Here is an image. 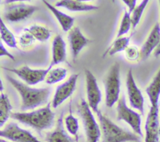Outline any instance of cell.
I'll use <instances>...</instances> for the list:
<instances>
[{
  "label": "cell",
  "mask_w": 160,
  "mask_h": 142,
  "mask_svg": "<svg viewBox=\"0 0 160 142\" xmlns=\"http://www.w3.org/2000/svg\"><path fill=\"white\" fill-rule=\"evenodd\" d=\"M6 78L21 97L22 103L20 109L22 111L34 109L47 104L51 95L50 87L34 88L20 82L9 75H6Z\"/></svg>",
  "instance_id": "obj_1"
},
{
  "label": "cell",
  "mask_w": 160,
  "mask_h": 142,
  "mask_svg": "<svg viewBox=\"0 0 160 142\" xmlns=\"http://www.w3.org/2000/svg\"><path fill=\"white\" fill-rule=\"evenodd\" d=\"M11 118L23 124L34 128L38 133L50 129L54 124L55 113L51 109L50 103L45 107L30 112H12Z\"/></svg>",
  "instance_id": "obj_2"
},
{
  "label": "cell",
  "mask_w": 160,
  "mask_h": 142,
  "mask_svg": "<svg viewBox=\"0 0 160 142\" xmlns=\"http://www.w3.org/2000/svg\"><path fill=\"white\" fill-rule=\"evenodd\" d=\"M100 122L102 142H138L139 137L136 134L117 126L101 111L97 112Z\"/></svg>",
  "instance_id": "obj_3"
},
{
  "label": "cell",
  "mask_w": 160,
  "mask_h": 142,
  "mask_svg": "<svg viewBox=\"0 0 160 142\" xmlns=\"http://www.w3.org/2000/svg\"><path fill=\"white\" fill-rule=\"evenodd\" d=\"M120 64L116 62L110 67L107 76L104 80L106 105L111 108L120 99Z\"/></svg>",
  "instance_id": "obj_4"
},
{
  "label": "cell",
  "mask_w": 160,
  "mask_h": 142,
  "mask_svg": "<svg viewBox=\"0 0 160 142\" xmlns=\"http://www.w3.org/2000/svg\"><path fill=\"white\" fill-rule=\"evenodd\" d=\"M78 113L82 120L88 142H98L101 137L102 131L92 112L88 103L84 99L78 105Z\"/></svg>",
  "instance_id": "obj_5"
},
{
  "label": "cell",
  "mask_w": 160,
  "mask_h": 142,
  "mask_svg": "<svg viewBox=\"0 0 160 142\" xmlns=\"http://www.w3.org/2000/svg\"><path fill=\"white\" fill-rule=\"evenodd\" d=\"M117 120H123V121H125L132 128L134 134L139 135L140 137L143 136L142 130V118H141V115L128 107L123 95H122L119 101H117Z\"/></svg>",
  "instance_id": "obj_6"
},
{
  "label": "cell",
  "mask_w": 160,
  "mask_h": 142,
  "mask_svg": "<svg viewBox=\"0 0 160 142\" xmlns=\"http://www.w3.org/2000/svg\"><path fill=\"white\" fill-rule=\"evenodd\" d=\"M52 68V66L49 65L46 69H35L30 68L28 66H23L20 68H3L5 70L12 72L18 77L21 78L28 85H35L38 83L45 81V77L49 70Z\"/></svg>",
  "instance_id": "obj_7"
},
{
  "label": "cell",
  "mask_w": 160,
  "mask_h": 142,
  "mask_svg": "<svg viewBox=\"0 0 160 142\" xmlns=\"http://www.w3.org/2000/svg\"><path fill=\"white\" fill-rule=\"evenodd\" d=\"M37 9V6L23 2L9 5L3 11V18L10 23H17L26 20Z\"/></svg>",
  "instance_id": "obj_8"
},
{
  "label": "cell",
  "mask_w": 160,
  "mask_h": 142,
  "mask_svg": "<svg viewBox=\"0 0 160 142\" xmlns=\"http://www.w3.org/2000/svg\"><path fill=\"white\" fill-rule=\"evenodd\" d=\"M0 136L12 142H42L30 131L22 129L16 123H9L0 131Z\"/></svg>",
  "instance_id": "obj_9"
},
{
  "label": "cell",
  "mask_w": 160,
  "mask_h": 142,
  "mask_svg": "<svg viewBox=\"0 0 160 142\" xmlns=\"http://www.w3.org/2000/svg\"><path fill=\"white\" fill-rule=\"evenodd\" d=\"M86 91H87L88 103L92 110L98 112V105L102 101V92L97 83L96 77L88 70H85Z\"/></svg>",
  "instance_id": "obj_10"
},
{
  "label": "cell",
  "mask_w": 160,
  "mask_h": 142,
  "mask_svg": "<svg viewBox=\"0 0 160 142\" xmlns=\"http://www.w3.org/2000/svg\"><path fill=\"white\" fill-rule=\"evenodd\" d=\"M126 87L127 91H128L129 102L131 107L135 109H138L141 113L144 114L145 99H144L142 91L139 89V87H138L135 81H134L132 73V69H130L128 72V74H127Z\"/></svg>",
  "instance_id": "obj_11"
},
{
  "label": "cell",
  "mask_w": 160,
  "mask_h": 142,
  "mask_svg": "<svg viewBox=\"0 0 160 142\" xmlns=\"http://www.w3.org/2000/svg\"><path fill=\"white\" fill-rule=\"evenodd\" d=\"M78 76H79L78 73L72 74L66 82L56 87L52 101V105L53 109H56L59 107L62 102H64L67 98H69L73 95L76 89Z\"/></svg>",
  "instance_id": "obj_12"
},
{
  "label": "cell",
  "mask_w": 160,
  "mask_h": 142,
  "mask_svg": "<svg viewBox=\"0 0 160 142\" xmlns=\"http://www.w3.org/2000/svg\"><path fill=\"white\" fill-rule=\"evenodd\" d=\"M160 136V116L159 108H150L145 122V142H159Z\"/></svg>",
  "instance_id": "obj_13"
},
{
  "label": "cell",
  "mask_w": 160,
  "mask_h": 142,
  "mask_svg": "<svg viewBox=\"0 0 160 142\" xmlns=\"http://www.w3.org/2000/svg\"><path fill=\"white\" fill-rule=\"evenodd\" d=\"M68 40L73 59H75L78 56L81 50L90 42L89 39L84 37L78 27H73L69 31Z\"/></svg>",
  "instance_id": "obj_14"
},
{
  "label": "cell",
  "mask_w": 160,
  "mask_h": 142,
  "mask_svg": "<svg viewBox=\"0 0 160 142\" xmlns=\"http://www.w3.org/2000/svg\"><path fill=\"white\" fill-rule=\"evenodd\" d=\"M160 42V25L156 23L152 29L149 35L141 48V59L142 60L146 59L151 55L152 51H155L159 45Z\"/></svg>",
  "instance_id": "obj_15"
},
{
  "label": "cell",
  "mask_w": 160,
  "mask_h": 142,
  "mask_svg": "<svg viewBox=\"0 0 160 142\" xmlns=\"http://www.w3.org/2000/svg\"><path fill=\"white\" fill-rule=\"evenodd\" d=\"M67 59V45L60 34H57L53 38L52 44V62L50 65H58L65 62Z\"/></svg>",
  "instance_id": "obj_16"
},
{
  "label": "cell",
  "mask_w": 160,
  "mask_h": 142,
  "mask_svg": "<svg viewBox=\"0 0 160 142\" xmlns=\"http://www.w3.org/2000/svg\"><path fill=\"white\" fill-rule=\"evenodd\" d=\"M63 112L60 115L57 120L56 129L51 133L47 134L45 137L46 142H76V138H73L65 130L62 122Z\"/></svg>",
  "instance_id": "obj_17"
},
{
  "label": "cell",
  "mask_w": 160,
  "mask_h": 142,
  "mask_svg": "<svg viewBox=\"0 0 160 142\" xmlns=\"http://www.w3.org/2000/svg\"><path fill=\"white\" fill-rule=\"evenodd\" d=\"M55 6L65 8L70 12H89L98 9V6L88 4L79 0H62L56 2Z\"/></svg>",
  "instance_id": "obj_18"
},
{
  "label": "cell",
  "mask_w": 160,
  "mask_h": 142,
  "mask_svg": "<svg viewBox=\"0 0 160 142\" xmlns=\"http://www.w3.org/2000/svg\"><path fill=\"white\" fill-rule=\"evenodd\" d=\"M43 2L45 3L46 7L52 12L55 17L57 19L58 22L60 24L62 31H65V32H67V31H70L73 28V23H74L75 21L74 17L67 15V13L58 9L56 6H52V5L50 4L47 1H43Z\"/></svg>",
  "instance_id": "obj_19"
},
{
  "label": "cell",
  "mask_w": 160,
  "mask_h": 142,
  "mask_svg": "<svg viewBox=\"0 0 160 142\" xmlns=\"http://www.w3.org/2000/svg\"><path fill=\"white\" fill-rule=\"evenodd\" d=\"M147 95L151 102V107L159 108L160 97V68L153 78L151 84L145 89Z\"/></svg>",
  "instance_id": "obj_20"
},
{
  "label": "cell",
  "mask_w": 160,
  "mask_h": 142,
  "mask_svg": "<svg viewBox=\"0 0 160 142\" xmlns=\"http://www.w3.org/2000/svg\"><path fill=\"white\" fill-rule=\"evenodd\" d=\"M132 36L133 34H131L130 36H128V37L123 36V37H117V39L112 42V44L109 47V48L105 51L103 57H105L107 54L112 56L113 55L117 54V53L120 52V51H125L126 48L129 46L130 41H131Z\"/></svg>",
  "instance_id": "obj_21"
},
{
  "label": "cell",
  "mask_w": 160,
  "mask_h": 142,
  "mask_svg": "<svg viewBox=\"0 0 160 142\" xmlns=\"http://www.w3.org/2000/svg\"><path fill=\"white\" fill-rule=\"evenodd\" d=\"M12 106L7 95H5L2 92L0 97V127H2L8 119L11 116V111Z\"/></svg>",
  "instance_id": "obj_22"
},
{
  "label": "cell",
  "mask_w": 160,
  "mask_h": 142,
  "mask_svg": "<svg viewBox=\"0 0 160 142\" xmlns=\"http://www.w3.org/2000/svg\"><path fill=\"white\" fill-rule=\"evenodd\" d=\"M23 30L32 34L35 40L39 41L41 42H46L51 37V31L45 27L40 26V25H31L28 27L24 28Z\"/></svg>",
  "instance_id": "obj_23"
},
{
  "label": "cell",
  "mask_w": 160,
  "mask_h": 142,
  "mask_svg": "<svg viewBox=\"0 0 160 142\" xmlns=\"http://www.w3.org/2000/svg\"><path fill=\"white\" fill-rule=\"evenodd\" d=\"M67 75V69L63 67L52 68L46 75L45 82L47 84H54L63 81Z\"/></svg>",
  "instance_id": "obj_24"
},
{
  "label": "cell",
  "mask_w": 160,
  "mask_h": 142,
  "mask_svg": "<svg viewBox=\"0 0 160 142\" xmlns=\"http://www.w3.org/2000/svg\"><path fill=\"white\" fill-rule=\"evenodd\" d=\"M0 32L1 39L7 46L12 48H17V42L14 34L8 29L2 20H0Z\"/></svg>",
  "instance_id": "obj_25"
},
{
  "label": "cell",
  "mask_w": 160,
  "mask_h": 142,
  "mask_svg": "<svg viewBox=\"0 0 160 142\" xmlns=\"http://www.w3.org/2000/svg\"><path fill=\"white\" fill-rule=\"evenodd\" d=\"M64 123H65V126L67 130L72 135L77 136L78 135V131L79 130V123H78V120L73 115L72 113V109L71 105H70V112L68 115L65 117L64 120Z\"/></svg>",
  "instance_id": "obj_26"
},
{
  "label": "cell",
  "mask_w": 160,
  "mask_h": 142,
  "mask_svg": "<svg viewBox=\"0 0 160 142\" xmlns=\"http://www.w3.org/2000/svg\"><path fill=\"white\" fill-rule=\"evenodd\" d=\"M131 27H132V23H131V14L130 13L128 10L125 9L124 13H123V17H122L120 28H119L118 33H117V37H123L124 34H128Z\"/></svg>",
  "instance_id": "obj_27"
},
{
  "label": "cell",
  "mask_w": 160,
  "mask_h": 142,
  "mask_svg": "<svg viewBox=\"0 0 160 142\" xmlns=\"http://www.w3.org/2000/svg\"><path fill=\"white\" fill-rule=\"evenodd\" d=\"M148 3V0H144L142 1L137 7L135 8L133 12L131 13V23H132V29H135L136 27L138 25L140 22L142 16L143 14L144 10L146 8L147 5Z\"/></svg>",
  "instance_id": "obj_28"
},
{
  "label": "cell",
  "mask_w": 160,
  "mask_h": 142,
  "mask_svg": "<svg viewBox=\"0 0 160 142\" xmlns=\"http://www.w3.org/2000/svg\"><path fill=\"white\" fill-rule=\"evenodd\" d=\"M34 41H35V38L34 37V36L23 30V31L19 37V45L22 48H27V47H30L31 45H32Z\"/></svg>",
  "instance_id": "obj_29"
},
{
  "label": "cell",
  "mask_w": 160,
  "mask_h": 142,
  "mask_svg": "<svg viewBox=\"0 0 160 142\" xmlns=\"http://www.w3.org/2000/svg\"><path fill=\"white\" fill-rule=\"evenodd\" d=\"M125 56L129 61H135L141 58V51L135 46H128L125 50Z\"/></svg>",
  "instance_id": "obj_30"
},
{
  "label": "cell",
  "mask_w": 160,
  "mask_h": 142,
  "mask_svg": "<svg viewBox=\"0 0 160 142\" xmlns=\"http://www.w3.org/2000/svg\"><path fill=\"white\" fill-rule=\"evenodd\" d=\"M0 48H1V51H0V56H1V57H2V56H7V57H9L10 59L15 61L14 56H12L6 48H5L2 42H1V43H0Z\"/></svg>",
  "instance_id": "obj_31"
},
{
  "label": "cell",
  "mask_w": 160,
  "mask_h": 142,
  "mask_svg": "<svg viewBox=\"0 0 160 142\" xmlns=\"http://www.w3.org/2000/svg\"><path fill=\"white\" fill-rule=\"evenodd\" d=\"M123 2L128 7V12L131 14L132 13L133 11L137 7V6H136L137 5V1L136 0H123Z\"/></svg>",
  "instance_id": "obj_32"
},
{
  "label": "cell",
  "mask_w": 160,
  "mask_h": 142,
  "mask_svg": "<svg viewBox=\"0 0 160 142\" xmlns=\"http://www.w3.org/2000/svg\"><path fill=\"white\" fill-rule=\"evenodd\" d=\"M154 56H156V57H157V56H160V42H159V45H158V47H157V48H156V49L155 50Z\"/></svg>",
  "instance_id": "obj_33"
},
{
  "label": "cell",
  "mask_w": 160,
  "mask_h": 142,
  "mask_svg": "<svg viewBox=\"0 0 160 142\" xmlns=\"http://www.w3.org/2000/svg\"><path fill=\"white\" fill-rule=\"evenodd\" d=\"M0 142H9V141H7V140H4V139L2 138L1 140H0Z\"/></svg>",
  "instance_id": "obj_34"
},
{
  "label": "cell",
  "mask_w": 160,
  "mask_h": 142,
  "mask_svg": "<svg viewBox=\"0 0 160 142\" xmlns=\"http://www.w3.org/2000/svg\"><path fill=\"white\" fill-rule=\"evenodd\" d=\"M76 142H79V137H78V135L76 136Z\"/></svg>",
  "instance_id": "obj_35"
},
{
  "label": "cell",
  "mask_w": 160,
  "mask_h": 142,
  "mask_svg": "<svg viewBox=\"0 0 160 142\" xmlns=\"http://www.w3.org/2000/svg\"><path fill=\"white\" fill-rule=\"evenodd\" d=\"M159 5H160V1H159Z\"/></svg>",
  "instance_id": "obj_36"
}]
</instances>
